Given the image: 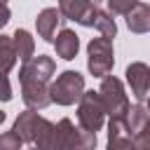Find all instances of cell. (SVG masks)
Instances as JSON below:
<instances>
[{
    "instance_id": "cell-1",
    "label": "cell",
    "mask_w": 150,
    "mask_h": 150,
    "mask_svg": "<svg viewBox=\"0 0 150 150\" xmlns=\"http://www.w3.org/2000/svg\"><path fill=\"white\" fill-rule=\"evenodd\" d=\"M54 73H56V63L47 54H38L30 61L21 63L19 84H21V98H23L26 108L45 110L52 103L49 84H52V75Z\"/></svg>"
},
{
    "instance_id": "cell-2",
    "label": "cell",
    "mask_w": 150,
    "mask_h": 150,
    "mask_svg": "<svg viewBox=\"0 0 150 150\" xmlns=\"http://www.w3.org/2000/svg\"><path fill=\"white\" fill-rule=\"evenodd\" d=\"M35 145L40 150H91L96 148V134L75 127L68 117H63L56 124L49 122V127L40 134Z\"/></svg>"
},
{
    "instance_id": "cell-3",
    "label": "cell",
    "mask_w": 150,
    "mask_h": 150,
    "mask_svg": "<svg viewBox=\"0 0 150 150\" xmlns=\"http://www.w3.org/2000/svg\"><path fill=\"white\" fill-rule=\"evenodd\" d=\"M115 66V49H112V38L98 35L91 38L87 45V68L94 77H105L110 75Z\"/></svg>"
},
{
    "instance_id": "cell-4",
    "label": "cell",
    "mask_w": 150,
    "mask_h": 150,
    "mask_svg": "<svg viewBox=\"0 0 150 150\" xmlns=\"http://www.w3.org/2000/svg\"><path fill=\"white\" fill-rule=\"evenodd\" d=\"M49 94H52V103L56 105H75L84 94V75L77 70H63L49 84Z\"/></svg>"
},
{
    "instance_id": "cell-5",
    "label": "cell",
    "mask_w": 150,
    "mask_h": 150,
    "mask_svg": "<svg viewBox=\"0 0 150 150\" xmlns=\"http://www.w3.org/2000/svg\"><path fill=\"white\" fill-rule=\"evenodd\" d=\"M105 105L98 91H84L77 101V124L87 131H101L105 124Z\"/></svg>"
},
{
    "instance_id": "cell-6",
    "label": "cell",
    "mask_w": 150,
    "mask_h": 150,
    "mask_svg": "<svg viewBox=\"0 0 150 150\" xmlns=\"http://www.w3.org/2000/svg\"><path fill=\"white\" fill-rule=\"evenodd\" d=\"M98 94H101V98H103V105H105L108 117H124V115H127V110H129V98H127V91H124L122 80H117V77H112V75L101 77Z\"/></svg>"
},
{
    "instance_id": "cell-7",
    "label": "cell",
    "mask_w": 150,
    "mask_h": 150,
    "mask_svg": "<svg viewBox=\"0 0 150 150\" xmlns=\"http://www.w3.org/2000/svg\"><path fill=\"white\" fill-rule=\"evenodd\" d=\"M47 127H49V120L42 117L38 110L28 108V110L19 112V117L14 120V127H12V129L23 138V143H33V145H35V141L40 138V134H42Z\"/></svg>"
},
{
    "instance_id": "cell-8",
    "label": "cell",
    "mask_w": 150,
    "mask_h": 150,
    "mask_svg": "<svg viewBox=\"0 0 150 150\" xmlns=\"http://www.w3.org/2000/svg\"><path fill=\"white\" fill-rule=\"evenodd\" d=\"M59 9H61L66 21H75L80 26L94 28L98 5L94 0H59Z\"/></svg>"
},
{
    "instance_id": "cell-9",
    "label": "cell",
    "mask_w": 150,
    "mask_h": 150,
    "mask_svg": "<svg viewBox=\"0 0 150 150\" xmlns=\"http://www.w3.org/2000/svg\"><path fill=\"white\" fill-rule=\"evenodd\" d=\"M124 75H127V84L131 94L136 96V101H145L150 96V66L143 61H134L127 66Z\"/></svg>"
},
{
    "instance_id": "cell-10",
    "label": "cell",
    "mask_w": 150,
    "mask_h": 150,
    "mask_svg": "<svg viewBox=\"0 0 150 150\" xmlns=\"http://www.w3.org/2000/svg\"><path fill=\"white\" fill-rule=\"evenodd\" d=\"M63 21H66V19H63L61 9H56V7H45V9L38 14V19H35L38 35H40L45 42H54V38H56V28H59Z\"/></svg>"
},
{
    "instance_id": "cell-11",
    "label": "cell",
    "mask_w": 150,
    "mask_h": 150,
    "mask_svg": "<svg viewBox=\"0 0 150 150\" xmlns=\"http://www.w3.org/2000/svg\"><path fill=\"white\" fill-rule=\"evenodd\" d=\"M52 45H54V49H56V56L63 59V61H73V59L77 56V52H80V38H77V33L70 30V28H61Z\"/></svg>"
},
{
    "instance_id": "cell-12",
    "label": "cell",
    "mask_w": 150,
    "mask_h": 150,
    "mask_svg": "<svg viewBox=\"0 0 150 150\" xmlns=\"http://www.w3.org/2000/svg\"><path fill=\"white\" fill-rule=\"evenodd\" d=\"M108 148H134V136L127 129L124 117H110L108 122Z\"/></svg>"
},
{
    "instance_id": "cell-13",
    "label": "cell",
    "mask_w": 150,
    "mask_h": 150,
    "mask_svg": "<svg viewBox=\"0 0 150 150\" xmlns=\"http://www.w3.org/2000/svg\"><path fill=\"white\" fill-rule=\"evenodd\" d=\"M127 28L131 33H148L150 30V5L148 2H136L127 12Z\"/></svg>"
},
{
    "instance_id": "cell-14",
    "label": "cell",
    "mask_w": 150,
    "mask_h": 150,
    "mask_svg": "<svg viewBox=\"0 0 150 150\" xmlns=\"http://www.w3.org/2000/svg\"><path fill=\"white\" fill-rule=\"evenodd\" d=\"M124 122H127V129H129L131 136H136L138 131H143L145 124L150 122V110H148V105H141V103L129 105V110H127V115H124Z\"/></svg>"
},
{
    "instance_id": "cell-15",
    "label": "cell",
    "mask_w": 150,
    "mask_h": 150,
    "mask_svg": "<svg viewBox=\"0 0 150 150\" xmlns=\"http://www.w3.org/2000/svg\"><path fill=\"white\" fill-rule=\"evenodd\" d=\"M12 40H14V47H16V54H19L21 63H26V61H30L35 56V40L26 28H16Z\"/></svg>"
},
{
    "instance_id": "cell-16",
    "label": "cell",
    "mask_w": 150,
    "mask_h": 150,
    "mask_svg": "<svg viewBox=\"0 0 150 150\" xmlns=\"http://www.w3.org/2000/svg\"><path fill=\"white\" fill-rule=\"evenodd\" d=\"M19 61V54H16V47H14V40L9 35H2L0 33V68L2 70H12Z\"/></svg>"
},
{
    "instance_id": "cell-17",
    "label": "cell",
    "mask_w": 150,
    "mask_h": 150,
    "mask_svg": "<svg viewBox=\"0 0 150 150\" xmlns=\"http://www.w3.org/2000/svg\"><path fill=\"white\" fill-rule=\"evenodd\" d=\"M112 16H115L112 12L98 9V12H96V19H94V28H96L101 35L115 38V33H117V23H115V19H112Z\"/></svg>"
},
{
    "instance_id": "cell-18",
    "label": "cell",
    "mask_w": 150,
    "mask_h": 150,
    "mask_svg": "<svg viewBox=\"0 0 150 150\" xmlns=\"http://www.w3.org/2000/svg\"><path fill=\"white\" fill-rule=\"evenodd\" d=\"M21 145H23V138H21L14 129L0 134V150H19Z\"/></svg>"
},
{
    "instance_id": "cell-19",
    "label": "cell",
    "mask_w": 150,
    "mask_h": 150,
    "mask_svg": "<svg viewBox=\"0 0 150 150\" xmlns=\"http://www.w3.org/2000/svg\"><path fill=\"white\" fill-rule=\"evenodd\" d=\"M136 2H138V0H105L108 12H112V14H124V16H127V12H129Z\"/></svg>"
},
{
    "instance_id": "cell-20",
    "label": "cell",
    "mask_w": 150,
    "mask_h": 150,
    "mask_svg": "<svg viewBox=\"0 0 150 150\" xmlns=\"http://www.w3.org/2000/svg\"><path fill=\"white\" fill-rule=\"evenodd\" d=\"M134 148H138V150H150V122L145 124L143 131H138V134L134 136Z\"/></svg>"
},
{
    "instance_id": "cell-21",
    "label": "cell",
    "mask_w": 150,
    "mask_h": 150,
    "mask_svg": "<svg viewBox=\"0 0 150 150\" xmlns=\"http://www.w3.org/2000/svg\"><path fill=\"white\" fill-rule=\"evenodd\" d=\"M0 101H2V103L12 101V84H9L7 70H2V68H0Z\"/></svg>"
},
{
    "instance_id": "cell-22",
    "label": "cell",
    "mask_w": 150,
    "mask_h": 150,
    "mask_svg": "<svg viewBox=\"0 0 150 150\" xmlns=\"http://www.w3.org/2000/svg\"><path fill=\"white\" fill-rule=\"evenodd\" d=\"M9 19H12V12H9L7 2H0V28H5L9 23Z\"/></svg>"
},
{
    "instance_id": "cell-23",
    "label": "cell",
    "mask_w": 150,
    "mask_h": 150,
    "mask_svg": "<svg viewBox=\"0 0 150 150\" xmlns=\"http://www.w3.org/2000/svg\"><path fill=\"white\" fill-rule=\"evenodd\" d=\"M5 120H7V115H5V112H2V110H0V124H2V122H5Z\"/></svg>"
},
{
    "instance_id": "cell-24",
    "label": "cell",
    "mask_w": 150,
    "mask_h": 150,
    "mask_svg": "<svg viewBox=\"0 0 150 150\" xmlns=\"http://www.w3.org/2000/svg\"><path fill=\"white\" fill-rule=\"evenodd\" d=\"M94 2H96V5H101V2H105V0H94Z\"/></svg>"
},
{
    "instance_id": "cell-25",
    "label": "cell",
    "mask_w": 150,
    "mask_h": 150,
    "mask_svg": "<svg viewBox=\"0 0 150 150\" xmlns=\"http://www.w3.org/2000/svg\"><path fill=\"white\" fill-rule=\"evenodd\" d=\"M148 110H150V96H148Z\"/></svg>"
},
{
    "instance_id": "cell-26",
    "label": "cell",
    "mask_w": 150,
    "mask_h": 150,
    "mask_svg": "<svg viewBox=\"0 0 150 150\" xmlns=\"http://www.w3.org/2000/svg\"><path fill=\"white\" fill-rule=\"evenodd\" d=\"M0 2H7V0H0Z\"/></svg>"
}]
</instances>
